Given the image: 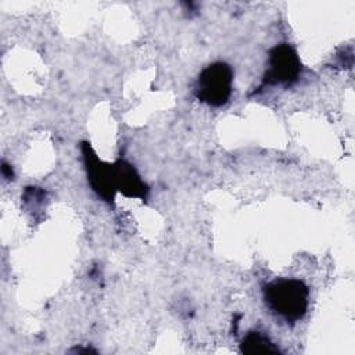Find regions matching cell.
Returning a JSON list of instances; mask_svg holds the SVG:
<instances>
[{"instance_id":"cell-1","label":"cell","mask_w":355,"mask_h":355,"mask_svg":"<svg viewBox=\"0 0 355 355\" xmlns=\"http://www.w3.org/2000/svg\"><path fill=\"white\" fill-rule=\"evenodd\" d=\"M262 297L268 309L287 323L301 320L309 305V288L293 277H277L262 287Z\"/></svg>"},{"instance_id":"cell-2","label":"cell","mask_w":355,"mask_h":355,"mask_svg":"<svg viewBox=\"0 0 355 355\" xmlns=\"http://www.w3.org/2000/svg\"><path fill=\"white\" fill-rule=\"evenodd\" d=\"M233 90V69L223 61L207 65L194 85V96L209 107L225 105Z\"/></svg>"},{"instance_id":"cell-3","label":"cell","mask_w":355,"mask_h":355,"mask_svg":"<svg viewBox=\"0 0 355 355\" xmlns=\"http://www.w3.org/2000/svg\"><path fill=\"white\" fill-rule=\"evenodd\" d=\"M301 68L302 65L297 51L290 44L280 43L269 51L262 86H290L300 78Z\"/></svg>"},{"instance_id":"cell-4","label":"cell","mask_w":355,"mask_h":355,"mask_svg":"<svg viewBox=\"0 0 355 355\" xmlns=\"http://www.w3.org/2000/svg\"><path fill=\"white\" fill-rule=\"evenodd\" d=\"M82 157L92 190L105 202L114 204L116 194L114 164L100 159L92 146L86 141L82 143Z\"/></svg>"},{"instance_id":"cell-5","label":"cell","mask_w":355,"mask_h":355,"mask_svg":"<svg viewBox=\"0 0 355 355\" xmlns=\"http://www.w3.org/2000/svg\"><path fill=\"white\" fill-rule=\"evenodd\" d=\"M115 186L116 191L122 193L128 198L147 200L148 186L143 182L136 168L125 159H118L114 164Z\"/></svg>"},{"instance_id":"cell-6","label":"cell","mask_w":355,"mask_h":355,"mask_svg":"<svg viewBox=\"0 0 355 355\" xmlns=\"http://www.w3.org/2000/svg\"><path fill=\"white\" fill-rule=\"evenodd\" d=\"M240 351L243 354H277L280 352L279 347L263 333L261 331H248L241 343Z\"/></svg>"}]
</instances>
